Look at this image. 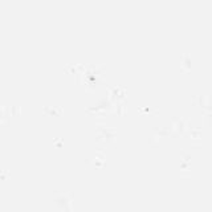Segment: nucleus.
<instances>
[]
</instances>
